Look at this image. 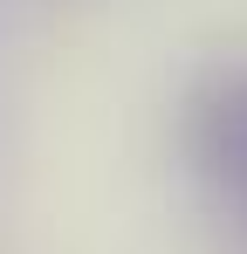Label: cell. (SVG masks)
Segmentation results:
<instances>
[{
	"instance_id": "obj_1",
	"label": "cell",
	"mask_w": 247,
	"mask_h": 254,
	"mask_svg": "<svg viewBox=\"0 0 247 254\" xmlns=\"http://www.w3.org/2000/svg\"><path fill=\"white\" fill-rule=\"evenodd\" d=\"M185 151L206 186L247 199V62L213 69L185 103Z\"/></svg>"
}]
</instances>
